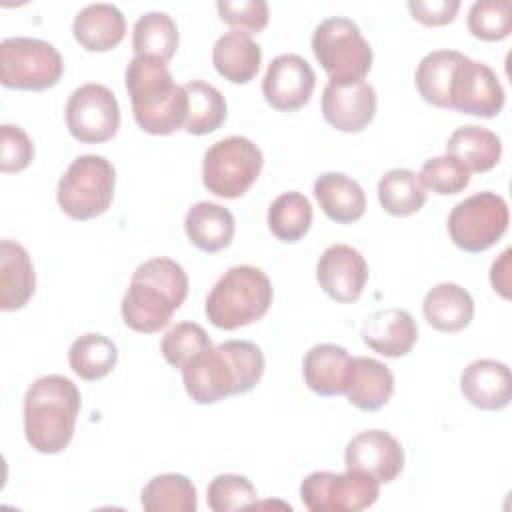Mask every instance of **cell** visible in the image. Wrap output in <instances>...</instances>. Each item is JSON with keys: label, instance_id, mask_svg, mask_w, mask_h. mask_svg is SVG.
I'll use <instances>...</instances> for the list:
<instances>
[{"label": "cell", "instance_id": "cell-1", "mask_svg": "<svg viewBox=\"0 0 512 512\" xmlns=\"http://www.w3.org/2000/svg\"><path fill=\"white\" fill-rule=\"evenodd\" d=\"M186 394L196 404H216L250 392L264 374V354L248 340H226L204 348L182 368Z\"/></svg>", "mask_w": 512, "mask_h": 512}, {"label": "cell", "instance_id": "cell-2", "mask_svg": "<svg viewBox=\"0 0 512 512\" xmlns=\"http://www.w3.org/2000/svg\"><path fill=\"white\" fill-rule=\"evenodd\" d=\"M188 296V276L172 258L142 262L124 292L120 312L124 324L140 334H154L168 326L172 314Z\"/></svg>", "mask_w": 512, "mask_h": 512}, {"label": "cell", "instance_id": "cell-3", "mask_svg": "<svg viewBox=\"0 0 512 512\" xmlns=\"http://www.w3.org/2000/svg\"><path fill=\"white\" fill-rule=\"evenodd\" d=\"M136 124L154 136H168L184 128L188 96L178 86L166 62L154 56H134L124 72Z\"/></svg>", "mask_w": 512, "mask_h": 512}, {"label": "cell", "instance_id": "cell-4", "mask_svg": "<svg viewBox=\"0 0 512 512\" xmlns=\"http://www.w3.org/2000/svg\"><path fill=\"white\" fill-rule=\"evenodd\" d=\"M82 398L78 386L62 374L36 378L24 396V434L40 454H58L68 448Z\"/></svg>", "mask_w": 512, "mask_h": 512}, {"label": "cell", "instance_id": "cell-5", "mask_svg": "<svg viewBox=\"0 0 512 512\" xmlns=\"http://www.w3.org/2000/svg\"><path fill=\"white\" fill-rule=\"evenodd\" d=\"M274 298L270 278L256 266L228 268L206 296L204 312L222 330H236L260 320Z\"/></svg>", "mask_w": 512, "mask_h": 512}, {"label": "cell", "instance_id": "cell-6", "mask_svg": "<svg viewBox=\"0 0 512 512\" xmlns=\"http://www.w3.org/2000/svg\"><path fill=\"white\" fill-rule=\"evenodd\" d=\"M116 170L98 154H82L72 160L58 182L60 210L74 220H92L104 214L114 198Z\"/></svg>", "mask_w": 512, "mask_h": 512}, {"label": "cell", "instance_id": "cell-7", "mask_svg": "<svg viewBox=\"0 0 512 512\" xmlns=\"http://www.w3.org/2000/svg\"><path fill=\"white\" fill-rule=\"evenodd\" d=\"M312 52L332 82H358L372 68V48L356 22L334 16L312 34Z\"/></svg>", "mask_w": 512, "mask_h": 512}, {"label": "cell", "instance_id": "cell-8", "mask_svg": "<svg viewBox=\"0 0 512 512\" xmlns=\"http://www.w3.org/2000/svg\"><path fill=\"white\" fill-rule=\"evenodd\" d=\"M264 166L262 150L246 136H228L214 142L202 162V184L218 198L244 196Z\"/></svg>", "mask_w": 512, "mask_h": 512}, {"label": "cell", "instance_id": "cell-9", "mask_svg": "<svg viewBox=\"0 0 512 512\" xmlns=\"http://www.w3.org/2000/svg\"><path fill=\"white\" fill-rule=\"evenodd\" d=\"M60 52L46 40L12 36L0 42V82L14 90H48L62 78Z\"/></svg>", "mask_w": 512, "mask_h": 512}, {"label": "cell", "instance_id": "cell-10", "mask_svg": "<svg viewBox=\"0 0 512 512\" xmlns=\"http://www.w3.org/2000/svg\"><path fill=\"white\" fill-rule=\"evenodd\" d=\"M506 200L496 192H476L458 202L448 216L452 242L470 254L492 248L508 230Z\"/></svg>", "mask_w": 512, "mask_h": 512}, {"label": "cell", "instance_id": "cell-11", "mask_svg": "<svg viewBox=\"0 0 512 512\" xmlns=\"http://www.w3.org/2000/svg\"><path fill=\"white\" fill-rule=\"evenodd\" d=\"M380 496V482L364 472H312L300 484L302 504L310 512H358Z\"/></svg>", "mask_w": 512, "mask_h": 512}, {"label": "cell", "instance_id": "cell-12", "mask_svg": "<svg viewBox=\"0 0 512 512\" xmlns=\"http://www.w3.org/2000/svg\"><path fill=\"white\" fill-rule=\"evenodd\" d=\"M66 128L84 144L114 138L120 128V106L114 92L96 82L76 88L66 102Z\"/></svg>", "mask_w": 512, "mask_h": 512}, {"label": "cell", "instance_id": "cell-13", "mask_svg": "<svg viewBox=\"0 0 512 512\" xmlns=\"http://www.w3.org/2000/svg\"><path fill=\"white\" fill-rule=\"evenodd\" d=\"M506 96L496 72L468 56L456 66L450 86V108L460 114L494 118L504 108Z\"/></svg>", "mask_w": 512, "mask_h": 512}, {"label": "cell", "instance_id": "cell-14", "mask_svg": "<svg viewBox=\"0 0 512 512\" xmlns=\"http://www.w3.org/2000/svg\"><path fill=\"white\" fill-rule=\"evenodd\" d=\"M316 86L312 66L298 54L276 56L264 74L262 94L280 112H294L308 104Z\"/></svg>", "mask_w": 512, "mask_h": 512}, {"label": "cell", "instance_id": "cell-15", "mask_svg": "<svg viewBox=\"0 0 512 512\" xmlns=\"http://www.w3.org/2000/svg\"><path fill=\"white\" fill-rule=\"evenodd\" d=\"M344 462L348 470L364 472L380 484H388L404 468V448L386 430H364L348 440Z\"/></svg>", "mask_w": 512, "mask_h": 512}, {"label": "cell", "instance_id": "cell-16", "mask_svg": "<svg viewBox=\"0 0 512 512\" xmlns=\"http://www.w3.org/2000/svg\"><path fill=\"white\" fill-rule=\"evenodd\" d=\"M376 90L372 84L358 82H328L322 92V116L340 132H360L376 116Z\"/></svg>", "mask_w": 512, "mask_h": 512}, {"label": "cell", "instance_id": "cell-17", "mask_svg": "<svg viewBox=\"0 0 512 512\" xmlns=\"http://www.w3.org/2000/svg\"><path fill=\"white\" fill-rule=\"evenodd\" d=\"M316 280L332 300L352 304L364 292L368 264L356 248L348 244H332L322 252L316 264Z\"/></svg>", "mask_w": 512, "mask_h": 512}, {"label": "cell", "instance_id": "cell-18", "mask_svg": "<svg viewBox=\"0 0 512 512\" xmlns=\"http://www.w3.org/2000/svg\"><path fill=\"white\" fill-rule=\"evenodd\" d=\"M362 340L370 350L386 358H400L414 348L418 340V324L408 310H376L362 322Z\"/></svg>", "mask_w": 512, "mask_h": 512}, {"label": "cell", "instance_id": "cell-19", "mask_svg": "<svg viewBox=\"0 0 512 512\" xmlns=\"http://www.w3.org/2000/svg\"><path fill=\"white\" fill-rule=\"evenodd\" d=\"M460 390L464 398L480 410H502L512 398L510 368L490 358L474 360L460 376Z\"/></svg>", "mask_w": 512, "mask_h": 512}, {"label": "cell", "instance_id": "cell-20", "mask_svg": "<svg viewBox=\"0 0 512 512\" xmlns=\"http://www.w3.org/2000/svg\"><path fill=\"white\" fill-rule=\"evenodd\" d=\"M36 290V272L28 250L14 242H0V310L24 308Z\"/></svg>", "mask_w": 512, "mask_h": 512}, {"label": "cell", "instance_id": "cell-21", "mask_svg": "<svg viewBox=\"0 0 512 512\" xmlns=\"http://www.w3.org/2000/svg\"><path fill=\"white\" fill-rule=\"evenodd\" d=\"M352 356L338 344H316L312 346L302 362V374L306 386L318 396H340L346 394L348 374Z\"/></svg>", "mask_w": 512, "mask_h": 512}, {"label": "cell", "instance_id": "cell-22", "mask_svg": "<svg viewBox=\"0 0 512 512\" xmlns=\"http://www.w3.org/2000/svg\"><path fill=\"white\" fill-rule=\"evenodd\" d=\"M72 32L76 42L84 50L108 52L124 40L126 20L114 4H88L76 14L72 22Z\"/></svg>", "mask_w": 512, "mask_h": 512}, {"label": "cell", "instance_id": "cell-23", "mask_svg": "<svg viewBox=\"0 0 512 512\" xmlns=\"http://www.w3.org/2000/svg\"><path fill=\"white\" fill-rule=\"evenodd\" d=\"M394 392V376L390 368L376 358L354 356L348 374V402L364 412L380 410Z\"/></svg>", "mask_w": 512, "mask_h": 512}, {"label": "cell", "instance_id": "cell-24", "mask_svg": "<svg viewBox=\"0 0 512 512\" xmlns=\"http://www.w3.org/2000/svg\"><path fill=\"white\" fill-rule=\"evenodd\" d=\"M212 64L224 80L232 84H246L260 70L262 48L252 40L250 34L230 30L214 42Z\"/></svg>", "mask_w": 512, "mask_h": 512}, {"label": "cell", "instance_id": "cell-25", "mask_svg": "<svg viewBox=\"0 0 512 512\" xmlns=\"http://www.w3.org/2000/svg\"><path fill=\"white\" fill-rule=\"evenodd\" d=\"M314 196L322 212L338 224H352L366 212L362 186L342 172L320 174L314 182Z\"/></svg>", "mask_w": 512, "mask_h": 512}, {"label": "cell", "instance_id": "cell-26", "mask_svg": "<svg viewBox=\"0 0 512 512\" xmlns=\"http://www.w3.org/2000/svg\"><path fill=\"white\" fill-rule=\"evenodd\" d=\"M422 312L434 330L460 332L474 318V300L466 288L454 282H442L426 292Z\"/></svg>", "mask_w": 512, "mask_h": 512}, {"label": "cell", "instance_id": "cell-27", "mask_svg": "<svg viewBox=\"0 0 512 512\" xmlns=\"http://www.w3.org/2000/svg\"><path fill=\"white\" fill-rule=\"evenodd\" d=\"M188 240L202 252H220L234 238V216L216 202H196L184 216Z\"/></svg>", "mask_w": 512, "mask_h": 512}, {"label": "cell", "instance_id": "cell-28", "mask_svg": "<svg viewBox=\"0 0 512 512\" xmlns=\"http://www.w3.org/2000/svg\"><path fill=\"white\" fill-rule=\"evenodd\" d=\"M446 154L458 158L472 172L492 170L502 156V142L496 132L484 126L468 124L456 128L448 142Z\"/></svg>", "mask_w": 512, "mask_h": 512}, {"label": "cell", "instance_id": "cell-29", "mask_svg": "<svg viewBox=\"0 0 512 512\" xmlns=\"http://www.w3.org/2000/svg\"><path fill=\"white\" fill-rule=\"evenodd\" d=\"M462 56L458 50H432L420 60L414 82L428 104L450 108V86Z\"/></svg>", "mask_w": 512, "mask_h": 512}, {"label": "cell", "instance_id": "cell-30", "mask_svg": "<svg viewBox=\"0 0 512 512\" xmlns=\"http://www.w3.org/2000/svg\"><path fill=\"white\" fill-rule=\"evenodd\" d=\"M140 504L146 512H194L198 498L194 484L184 474L168 472L148 480Z\"/></svg>", "mask_w": 512, "mask_h": 512}, {"label": "cell", "instance_id": "cell-31", "mask_svg": "<svg viewBox=\"0 0 512 512\" xmlns=\"http://www.w3.org/2000/svg\"><path fill=\"white\" fill-rule=\"evenodd\" d=\"M118 362L116 344L98 332L76 338L68 350V364L76 376L94 382L108 376Z\"/></svg>", "mask_w": 512, "mask_h": 512}, {"label": "cell", "instance_id": "cell-32", "mask_svg": "<svg viewBox=\"0 0 512 512\" xmlns=\"http://www.w3.org/2000/svg\"><path fill=\"white\" fill-rule=\"evenodd\" d=\"M134 56H154L168 62L178 48V26L166 12L142 14L132 30Z\"/></svg>", "mask_w": 512, "mask_h": 512}, {"label": "cell", "instance_id": "cell-33", "mask_svg": "<svg viewBox=\"0 0 512 512\" xmlns=\"http://www.w3.org/2000/svg\"><path fill=\"white\" fill-rule=\"evenodd\" d=\"M184 92L188 96V118L184 130L188 134H210L224 124L228 112L226 100L216 86L204 80H190L184 84Z\"/></svg>", "mask_w": 512, "mask_h": 512}, {"label": "cell", "instance_id": "cell-34", "mask_svg": "<svg viewBox=\"0 0 512 512\" xmlns=\"http://www.w3.org/2000/svg\"><path fill=\"white\" fill-rule=\"evenodd\" d=\"M378 202L392 216H410L426 204V190L418 174L408 168L388 170L378 182Z\"/></svg>", "mask_w": 512, "mask_h": 512}, {"label": "cell", "instance_id": "cell-35", "mask_svg": "<svg viewBox=\"0 0 512 512\" xmlns=\"http://www.w3.org/2000/svg\"><path fill=\"white\" fill-rule=\"evenodd\" d=\"M312 204L300 192H284L268 208V228L282 242H298L312 224Z\"/></svg>", "mask_w": 512, "mask_h": 512}, {"label": "cell", "instance_id": "cell-36", "mask_svg": "<svg viewBox=\"0 0 512 512\" xmlns=\"http://www.w3.org/2000/svg\"><path fill=\"white\" fill-rule=\"evenodd\" d=\"M418 180L424 188L440 196H450L462 192L470 184V170L458 158L442 154L428 158L422 164Z\"/></svg>", "mask_w": 512, "mask_h": 512}, {"label": "cell", "instance_id": "cell-37", "mask_svg": "<svg viewBox=\"0 0 512 512\" xmlns=\"http://www.w3.org/2000/svg\"><path fill=\"white\" fill-rule=\"evenodd\" d=\"M468 30L472 36L498 42L512 30V6L502 0H480L468 10Z\"/></svg>", "mask_w": 512, "mask_h": 512}, {"label": "cell", "instance_id": "cell-38", "mask_svg": "<svg viewBox=\"0 0 512 512\" xmlns=\"http://www.w3.org/2000/svg\"><path fill=\"white\" fill-rule=\"evenodd\" d=\"M210 346H212L210 336L200 324L178 322L164 334L160 342V352L170 366L182 368L192 356H196L198 352Z\"/></svg>", "mask_w": 512, "mask_h": 512}, {"label": "cell", "instance_id": "cell-39", "mask_svg": "<svg viewBox=\"0 0 512 512\" xmlns=\"http://www.w3.org/2000/svg\"><path fill=\"white\" fill-rule=\"evenodd\" d=\"M254 484L240 474H218L206 488L208 508L214 512H232L256 502Z\"/></svg>", "mask_w": 512, "mask_h": 512}, {"label": "cell", "instance_id": "cell-40", "mask_svg": "<svg viewBox=\"0 0 512 512\" xmlns=\"http://www.w3.org/2000/svg\"><path fill=\"white\" fill-rule=\"evenodd\" d=\"M216 10L224 24L246 34L262 32L270 18L268 4L264 0H220L216 2Z\"/></svg>", "mask_w": 512, "mask_h": 512}, {"label": "cell", "instance_id": "cell-41", "mask_svg": "<svg viewBox=\"0 0 512 512\" xmlns=\"http://www.w3.org/2000/svg\"><path fill=\"white\" fill-rule=\"evenodd\" d=\"M34 160V144L30 136L14 124L0 126V170L4 174L22 172Z\"/></svg>", "mask_w": 512, "mask_h": 512}, {"label": "cell", "instance_id": "cell-42", "mask_svg": "<svg viewBox=\"0 0 512 512\" xmlns=\"http://www.w3.org/2000/svg\"><path fill=\"white\" fill-rule=\"evenodd\" d=\"M408 10L414 20H418L424 26H444L454 20L456 12L460 10L458 0H410Z\"/></svg>", "mask_w": 512, "mask_h": 512}, {"label": "cell", "instance_id": "cell-43", "mask_svg": "<svg viewBox=\"0 0 512 512\" xmlns=\"http://www.w3.org/2000/svg\"><path fill=\"white\" fill-rule=\"evenodd\" d=\"M508 262H510V248L504 250V252L500 254V258L494 260V264H492V268H490V282H492V288L498 290L500 296H504V298L510 296V290H508V288H510V280H508V270H510V266H508Z\"/></svg>", "mask_w": 512, "mask_h": 512}]
</instances>
